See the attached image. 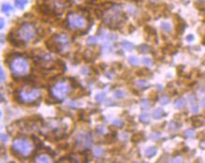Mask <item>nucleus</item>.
Here are the masks:
<instances>
[{
    "mask_svg": "<svg viewBox=\"0 0 205 163\" xmlns=\"http://www.w3.org/2000/svg\"><path fill=\"white\" fill-rule=\"evenodd\" d=\"M35 149V145L32 139L25 136H19L14 139L11 149L17 157L21 159H27L32 154Z\"/></svg>",
    "mask_w": 205,
    "mask_h": 163,
    "instance_id": "nucleus-1",
    "label": "nucleus"
},
{
    "mask_svg": "<svg viewBox=\"0 0 205 163\" xmlns=\"http://www.w3.org/2000/svg\"><path fill=\"white\" fill-rule=\"evenodd\" d=\"M8 67L12 75L16 78L25 77L31 70V65H30L29 60L21 54H14L10 56Z\"/></svg>",
    "mask_w": 205,
    "mask_h": 163,
    "instance_id": "nucleus-2",
    "label": "nucleus"
},
{
    "mask_svg": "<svg viewBox=\"0 0 205 163\" xmlns=\"http://www.w3.org/2000/svg\"><path fill=\"white\" fill-rule=\"evenodd\" d=\"M41 90L37 88H32V87H23L15 93L16 100L23 104L35 103L41 99Z\"/></svg>",
    "mask_w": 205,
    "mask_h": 163,
    "instance_id": "nucleus-3",
    "label": "nucleus"
},
{
    "mask_svg": "<svg viewBox=\"0 0 205 163\" xmlns=\"http://www.w3.org/2000/svg\"><path fill=\"white\" fill-rule=\"evenodd\" d=\"M47 46L50 50L66 54L69 52L70 48V38L66 33H59L55 36L47 43Z\"/></svg>",
    "mask_w": 205,
    "mask_h": 163,
    "instance_id": "nucleus-4",
    "label": "nucleus"
},
{
    "mask_svg": "<svg viewBox=\"0 0 205 163\" xmlns=\"http://www.w3.org/2000/svg\"><path fill=\"white\" fill-rule=\"evenodd\" d=\"M37 35V28L35 25L31 22H23L17 30L16 32V40L19 42L28 43H31L35 39Z\"/></svg>",
    "mask_w": 205,
    "mask_h": 163,
    "instance_id": "nucleus-5",
    "label": "nucleus"
},
{
    "mask_svg": "<svg viewBox=\"0 0 205 163\" xmlns=\"http://www.w3.org/2000/svg\"><path fill=\"white\" fill-rule=\"evenodd\" d=\"M67 23L68 28L72 30L81 32L89 27V20L82 14L77 12H70L67 16Z\"/></svg>",
    "mask_w": 205,
    "mask_h": 163,
    "instance_id": "nucleus-6",
    "label": "nucleus"
},
{
    "mask_svg": "<svg viewBox=\"0 0 205 163\" xmlns=\"http://www.w3.org/2000/svg\"><path fill=\"white\" fill-rule=\"evenodd\" d=\"M71 91V85L67 80H58L50 88V94L55 100H63Z\"/></svg>",
    "mask_w": 205,
    "mask_h": 163,
    "instance_id": "nucleus-7",
    "label": "nucleus"
},
{
    "mask_svg": "<svg viewBox=\"0 0 205 163\" xmlns=\"http://www.w3.org/2000/svg\"><path fill=\"white\" fill-rule=\"evenodd\" d=\"M123 15L120 13V8L114 7L111 9H107L104 14V21L110 28L116 29L122 22Z\"/></svg>",
    "mask_w": 205,
    "mask_h": 163,
    "instance_id": "nucleus-8",
    "label": "nucleus"
},
{
    "mask_svg": "<svg viewBox=\"0 0 205 163\" xmlns=\"http://www.w3.org/2000/svg\"><path fill=\"white\" fill-rule=\"evenodd\" d=\"M75 146L79 149L85 150L92 146V135L89 133H79L75 137Z\"/></svg>",
    "mask_w": 205,
    "mask_h": 163,
    "instance_id": "nucleus-9",
    "label": "nucleus"
},
{
    "mask_svg": "<svg viewBox=\"0 0 205 163\" xmlns=\"http://www.w3.org/2000/svg\"><path fill=\"white\" fill-rule=\"evenodd\" d=\"M36 63L40 67L44 68H49L55 62V57L48 53H41L35 58Z\"/></svg>",
    "mask_w": 205,
    "mask_h": 163,
    "instance_id": "nucleus-10",
    "label": "nucleus"
},
{
    "mask_svg": "<svg viewBox=\"0 0 205 163\" xmlns=\"http://www.w3.org/2000/svg\"><path fill=\"white\" fill-rule=\"evenodd\" d=\"M46 8L50 13L59 15L61 14L65 9V4L61 0H50L46 5Z\"/></svg>",
    "mask_w": 205,
    "mask_h": 163,
    "instance_id": "nucleus-11",
    "label": "nucleus"
},
{
    "mask_svg": "<svg viewBox=\"0 0 205 163\" xmlns=\"http://www.w3.org/2000/svg\"><path fill=\"white\" fill-rule=\"evenodd\" d=\"M157 153V149L155 146H150L145 150V155L148 157H153V156H155Z\"/></svg>",
    "mask_w": 205,
    "mask_h": 163,
    "instance_id": "nucleus-12",
    "label": "nucleus"
},
{
    "mask_svg": "<svg viewBox=\"0 0 205 163\" xmlns=\"http://www.w3.org/2000/svg\"><path fill=\"white\" fill-rule=\"evenodd\" d=\"M164 115V111L162 108H157L156 110L153 111V116L154 119H160Z\"/></svg>",
    "mask_w": 205,
    "mask_h": 163,
    "instance_id": "nucleus-13",
    "label": "nucleus"
},
{
    "mask_svg": "<svg viewBox=\"0 0 205 163\" xmlns=\"http://www.w3.org/2000/svg\"><path fill=\"white\" fill-rule=\"evenodd\" d=\"M35 162H42V163H46V162H51V160L49 159V157H47L46 155H40L35 159Z\"/></svg>",
    "mask_w": 205,
    "mask_h": 163,
    "instance_id": "nucleus-14",
    "label": "nucleus"
},
{
    "mask_svg": "<svg viewBox=\"0 0 205 163\" xmlns=\"http://www.w3.org/2000/svg\"><path fill=\"white\" fill-rule=\"evenodd\" d=\"M1 11L3 13H6L8 15V13H10L13 11V8L9 4H3L1 7Z\"/></svg>",
    "mask_w": 205,
    "mask_h": 163,
    "instance_id": "nucleus-15",
    "label": "nucleus"
},
{
    "mask_svg": "<svg viewBox=\"0 0 205 163\" xmlns=\"http://www.w3.org/2000/svg\"><path fill=\"white\" fill-rule=\"evenodd\" d=\"M28 4V0H15V6L18 8L22 9Z\"/></svg>",
    "mask_w": 205,
    "mask_h": 163,
    "instance_id": "nucleus-16",
    "label": "nucleus"
},
{
    "mask_svg": "<svg viewBox=\"0 0 205 163\" xmlns=\"http://www.w3.org/2000/svg\"><path fill=\"white\" fill-rule=\"evenodd\" d=\"M186 103L187 102H186V100L185 99H178L175 101V107L177 109H181V108H183V107H185Z\"/></svg>",
    "mask_w": 205,
    "mask_h": 163,
    "instance_id": "nucleus-17",
    "label": "nucleus"
},
{
    "mask_svg": "<svg viewBox=\"0 0 205 163\" xmlns=\"http://www.w3.org/2000/svg\"><path fill=\"white\" fill-rule=\"evenodd\" d=\"M161 29L164 30V32H167V33H170L172 30V28H171V25H170L168 22H162L161 23Z\"/></svg>",
    "mask_w": 205,
    "mask_h": 163,
    "instance_id": "nucleus-18",
    "label": "nucleus"
},
{
    "mask_svg": "<svg viewBox=\"0 0 205 163\" xmlns=\"http://www.w3.org/2000/svg\"><path fill=\"white\" fill-rule=\"evenodd\" d=\"M151 48H150L148 45L146 44H142L141 46H139V52L141 53V54H146V53H149Z\"/></svg>",
    "mask_w": 205,
    "mask_h": 163,
    "instance_id": "nucleus-19",
    "label": "nucleus"
},
{
    "mask_svg": "<svg viewBox=\"0 0 205 163\" xmlns=\"http://www.w3.org/2000/svg\"><path fill=\"white\" fill-rule=\"evenodd\" d=\"M139 120H141V122H142V123H144V124H148L149 122L151 121V117H150L149 114L144 113V114L141 115V117H139Z\"/></svg>",
    "mask_w": 205,
    "mask_h": 163,
    "instance_id": "nucleus-20",
    "label": "nucleus"
},
{
    "mask_svg": "<svg viewBox=\"0 0 205 163\" xmlns=\"http://www.w3.org/2000/svg\"><path fill=\"white\" fill-rule=\"evenodd\" d=\"M122 45H123L124 49H126L128 51H132L134 49V44L131 43H129V42H126V41L123 42Z\"/></svg>",
    "mask_w": 205,
    "mask_h": 163,
    "instance_id": "nucleus-21",
    "label": "nucleus"
},
{
    "mask_svg": "<svg viewBox=\"0 0 205 163\" xmlns=\"http://www.w3.org/2000/svg\"><path fill=\"white\" fill-rule=\"evenodd\" d=\"M192 121V123L195 126H202L203 124V122L199 120L198 117H193V118L191 119Z\"/></svg>",
    "mask_w": 205,
    "mask_h": 163,
    "instance_id": "nucleus-22",
    "label": "nucleus"
},
{
    "mask_svg": "<svg viewBox=\"0 0 205 163\" xmlns=\"http://www.w3.org/2000/svg\"><path fill=\"white\" fill-rule=\"evenodd\" d=\"M143 138V135L141 133H139V134H136L132 136V141L134 142H138L139 140H141Z\"/></svg>",
    "mask_w": 205,
    "mask_h": 163,
    "instance_id": "nucleus-23",
    "label": "nucleus"
},
{
    "mask_svg": "<svg viewBox=\"0 0 205 163\" xmlns=\"http://www.w3.org/2000/svg\"><path fill=\"white\" fill-rule=\"evenodd\" d=\"M114 95L117 99H122V98H124V97H125V92H124L123 90H117V91H116V92L114 93Z\"/></svg>",
    "mask_w": 205,
    "mask_h": 163,
    "instance_id": "nucleus-24",
    "label": "nucleus"
},
{
    "mask_svg": "<svg viewBox=\"0 0 205 163\" xmlns=\"http://www.w3.org/2000/svg\"><path fill=\"white\" fill-rule=\"evenodd\" d=\"M128 62L133 65H136L139 64V59L137 57H135V56H130L128 58Z\"/></svg>",
    "mask_w": 205,
    "mask_h": 163,
    "instance_id": "nucleus-25",
    "label": "nucleus"
},
{
    "mask_svg": "<svg viewBox=\"0 0 205 163\" xmlns=\"http://www.w3.org/2000/svg\"><path fill=\"white\" fill-rule=\"evenodd\" d=\"M6 79V74H5L4 70L2 69V67H0V83H2Z\"/></svg>",
    "mask_w": 205,
    "mask_h": 163,
    "instance_id": "nucleus-26",
    "label": "nucleus"
},
{
    "mask_svg": "<svg viewBox=\"0 0 205 163\" xmlns=\"http://www.w3.org/2000/svg\"><path fill=\"white\" fill-rule=\"evenodd\" d=\"M96 131H97L98 134L103 135V134H104V131H106V127L103 126V125H99V126L96 127Z\"/></svg>",
    "mask_w": 205,
    "mask_h": 163,
    "instance_id": "nucleus-27",
    "label": "nucleus"
},
{
    "mask_svg": "<svg viewBox=\"0 0 205 163\" xmlns=\"http://www.w3.org/2000/svg\"><path fill=\"white\" fill-rule=\"evenodd\" d=\"M185 135H186V136L188 137V138H193L194 137V133H193V131L191 130V129H188L186 132H185Z\"/></svg>",
    "mask_w": 205,
    "mask_h": 163,
    "instance_id": "nucleus-28",
    "label": "nucleus"
},
{
    "mask_svg": "<svg viewBox=\"0 0 205 163\" xmlns=\"http://www.w3.org/2000/svg\"><path fill=\"white\" fill-rule=\"evenodd\" d=\"M142 63H143L144 65H151L153 64V61H152L151 58L145 57V58H143V60H142Z\"/></svg>",
    "mask_w": 205,
    "mask_h": 163,
    "instance_id": "nucleus-29",
    "label": "nucleus"
},
{
    "mask_svg": "<svg viewBox=\"0 0 205 163\" xmlns=\"http://www.w3.org/2000/svg\"><path fill=\"white\" fill-rule=\"evenodd\" d=\"M149 107H150V104H149L148 101H147L146 100H143L142 102H141V108H142L143 110H147Z\"/></svg>",
    "mask_w": 205,
    "mask_h": 163,
    "instance_id": "nucleus-30",
    "label": "nucleus"
},
{
    "mask_svg": "<svg viewBox=\"0 0 205 163\" xmlns=\"http://www.w3.org/2000/svg\"><path fill=\"white\" fill-rule=\"evenodd\" d=\"M96 42H97L96 37H93V36L90 37V38L87 40V43H88L89 44H94V43H96Z\"/></svg>",
    "mask_w": 205,
    "mask_h": 163,
    "instance_id": "nucleus-31",
    "label": "nucleus"
},
{
    "mask_svg": "<svg viewBox=\"0 0 205 163\" xmlns=\"http://www.w3.org/2000/svg\"><path fill=\"white\" fill-rule=\"evenodd\" d=\"M103 152H104V150H103L102 149H100V147H98V149H96L95 150H94L93 154L95 155L96 157H100V156L103 154Z\"/></svg>",
    "mask_w": 205,
    "mask_h": 163,
    "instance_id": "nucleus-32",
    "label": "nucleus"
},
{
    "mask_svg": "<svg viewBox=\"0 0 205 163\" xmlns=\"http://www.w3.org/2000/svg\"><path fill=\"white\" fill-rule=\"evenodd\" d=\"M169 101H170V99H168L167 97H163V98L160 100V102H161V104H163V105L167 104Z\"/></svg>",
    "mask_w": 205,
    "mask_h": 163,
    "instance_id": "nucleus-33",
    "label": "nucleus"
},
{
    "mask_svg": "<svg viewBox=\"0 0 205 163\" xmlns=\"http://www.w3.org/2000/svg\"><path fill=\"white\" fill-rule=\"evenodd\" d=\"M114 125H116V126H117V127H121V126L123 125V123H122L121 120L117 119V120H115V121H114Z\"/></svg>",
    "mask_w": 205,
    "mask_h": 163,
    "instance_id": "nucleus-34",
    "label": "nucleus"
},
{
    "mask_svg": "<svg viewBox=\"0 0 205 163\" xmlns=\"http://www.w3.org/2000/svg\"><path fill=\"white\" fill-rule=\"evenodd\" d=\"M104 99H106V95H104V93L103 94H99V95L96 96V100L98 101H103Z\"/></svg>",
    "mask_w": 205,
    "mask_h": 163,
    "instance_id": "nucleus-35",
    "label": "nucleus"
},
{
    "mask_svg": "<svg viewBox=\"0 0 205 163\" xmlns=\"http://www.w3.org/2000/svg\"><path fill=\"white\" fill-rule=\"evenodd\" d=\"M182 161H183V160H182L181 157H175V159H173V160H170V162H177V163L182 162Z\"/></svg>",
    "mask_w": 205,
    "mask_h": 163,
    "instance_id": "nucleus-36",
    "label": "nucleus"
},
{
    "mask_svg": "<svg viewBox=\"0 0 205 163\" xmlns=\"http://www.w3.org/2000/svg\"><path fill=\"white\" fill-rule=\"evenodd\" d=\"M169 127L171 129H177L178 127H179V125H177V124H175L174 122H171V123H170V124H169Z\"/></svg>",
    "mask_w": 205,
    "mask_h": 163,
    "instance_id": "nucleus-37",
    "label": "nucleus"
},
{
    "mask_svg": "<svg viewBox=\"0 0 205 163\" xmlns=\"http://www.w3.org/2000/svg\"><path fill=\"white\" fill-rule=\"evenodd\" d=\"M5 27V20L3 18L0 17V30H2Z\"/></svg>",
    "mask_w": 205,
    "mask_h": 163,
    "instance_id": "nucleus-38",
    "label": "nucleus"
},
{
    "mask_svg": "<svg viewBox=\"0 0 205 163\" xmlns=\"http://www.w3.org/2000/svg\"><path fill=\"white\" fill-rule=\"evenodd\" d=\"M198 110H199L198 105H193L191 107V111H192V113H198Z\"/></svg>",
    "mask_w": 205,
    "mask_h": 163,
    "instance_id": "nucleus-39",
    "label": "nucleus"
},
{
    "mask_svg": "<svg viewBox=\"0 0 205 163\" xmlns=\"http://www.w3.org/2000/svg\"><path fill=\"white\" fill-rule=\"evenodd\" d=\"M159 136H160V135H159V134H153V135H151V138H152L153 140H156Z\"/></svg>",
    "mask_w": 205,
    "mask_h": 163,
    "instance_id": "nucleus-40",
    "label": "nucleus"
},
{
    "mask_svg": "<svg viewBox=\"0 0 205 163\" xmlns=\"http://www.w3.org/2000/svg\"><path fill=\"white\" fill-rule=\"evenodd\" d=\"M188 100H189V101H191V103H194V102H195V98H194L193 95L189 96V97H188Z\"/></svg>",
    "mask_w": 205,
    "mask_h": 163,
    "instance_id": "nucleus-41",
    "label": "nucleus"
},
{
    "mask_svg": "<svg viewBox=\"0 0 205 163\" xmlns=\"http://www.w3.org/2000/svg\"><path fill=\"white\" fill-rule=\"evenodd\" d=\"M193 39H194V37H193V35H188V38H187V40L188 41V42H189V41H193Z\"/></svg>",
    "mask_w": 205,
    "mask_h": 163,
    "instance_id": "nucleus-42",
    "label": "nucleus"
},
{
    "mask_svg": "<svg viewBox=\"0 0 205 163\" xmlns=\"http://www.w3.org/2000/svg\"><path fill=\"white\" fill-rule=\"evenodd\" d=\"M72 1L73 2H75V3H81V2H84L85 1V0H72Z\"/></svg>",
    "mask_w": 205,
    "mask_h": 163,
    "instance_id": "nucleus-43",
    "label": "nucleus"
},
{
    "mask_svg": "<svg viewBox=\"0 0 205 163\" xmlns=\"http://www.w3.org/2000/svg\"><path fill=\"white\" fill-rule=\"evenodd\" d=\"M146 84V82H145V81H141V82H138V85L139 86H143V85H145Z\"/></svg>",
    "mask_w": 205,
    "mask_h": 163,
    "instance_id": "nucleus-44",
    "label": "nucleus"
},
{
    "mask_svg": "<svg viewBox=\"0 0 205 163\" xmlns=\"http://www.w3.org/2000/svg\"><path fill=\"white\" fill-rule=\"evenodd\" d=\"M202 105L203 108H205V97H204V98L202 99Z\"/></svg>",
    "mask_w": 205,
    "mask_h": 163,
    "instance_id": "nucleus-45",
    "label": "nucleus"
},
{
    "mask_svg": "<svg viewBox=\"0 0 205 163\" xmlns=\"http://www.w3.org/2000/svg\"><path fill=\"white\" fill-rule=\"evenodd\" d=\"M3 100H4V98H3V96L1 95V93H0V103H1Z\"/></svg>",
    "mask_w": 205,
    "mask_h": 163,
    "instance_id": "nucleus-46",
    "label": "nucleus"
},
{
    "mask_svg": "<svg viewBox=\"0 0 205 163\" xmlns=\"http://www.w3.org/2000/svg\"><path fill=\"white\" fill-rule=\"evenodd\" d=\"M158 89H163V87L162 86H158Z\"/></svg>",
    "mask_w": 205,
    "mask_h": 163,
    "instance_id": "nucleus-47",
    "label": "nucleus"
},
{
    "mask_svg": "<svg viewBox=\"0 0 205 163\" xmlns=\"http://www.w3.org/2000/svg\"><path fill=\"white\" fill-rule=\"evenodd\" d=\"M152 1H156V0H152Z\"/></svg>",
    "mask_w": 205,
    "mask_h": 163,
    "instance_id": "nucleus-48",
    "label": "nucleus"
},
{
    "mask_svg": "<svg viewBox=\"0 0 205 163\" xmlns=\"http://www.w3.org/2000/svg\"><path fill=\"white\" fill-rule=\"evenodd\" d=\"M0 116H1V111H0Z\"/></svg>",
    "mask_w": 205,
    "mask_h": 163,
    "instance_id": "nucleus-49",
    "label": "nucleus"
},
{
    "mask_svg": "<svg viewBox=\"0 0 205 163\" xmlns=\"http://www.w3.org/2000/svg\"><path fill=\"white\" fill-rule=\"evenodd\" d=\"M204 43H205V38H204Z\"/></svg>",
    "mask_w": 205,
    "mask_h": 163,
    "instance_id": "nucleus-50",
    "label": "nucleus"
},
{
    "mask_svg": "<svg viewBox=\"0 0 205 163\" xmlns=\"http://www.w3.org/2000/svg\"><path fill=\"white\" fill-rule=\"evenodd\" d=\"M199 1H202V0H199Z\"/></svg>",
    "mask_w": 205,
    "mask_h": 163,
    "instance_id": "nucleus-51",
    "label": "nucleus"
}]
</instances>
